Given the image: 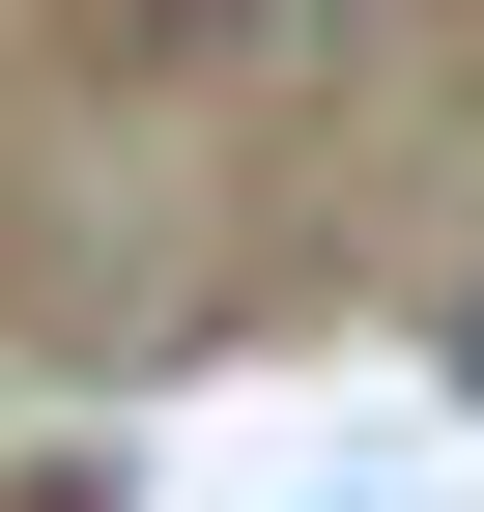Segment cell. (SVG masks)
<instances>
[{
	"instance_id": "obj_1",
	"label": "cell",
	"mask_w": 484,
	"mask_h": 512,
	"mask_svg": "<svg viewBox=\"0 0 484 512\" xmlns=\"http://www.w3.org/2000/svg\"><path fill=\"white\" fill-rule=\"evenodd\" d=\"M456 399H484V285H456Z\"/></svg>"
},
{
	"instance_id": "obj_2",
	"label": "cell",
	"mask_w": 484,
	"mask_h": 512,
	"mask_svg": "<svg viewBox=\"0 0 484 512\" xmlns=\"http://www.w3.org/2000/svg\"><path fill=\"white\" fill-rule=\"evenodd\" d=\"M29 512H114V484H29Z\"/></svg>"
}]
</instances>
